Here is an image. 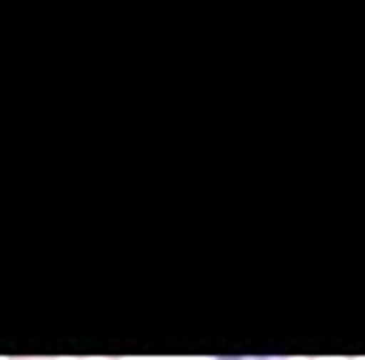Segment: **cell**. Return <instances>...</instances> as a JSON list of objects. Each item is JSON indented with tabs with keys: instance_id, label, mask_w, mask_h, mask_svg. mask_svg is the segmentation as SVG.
Masks as SVG:
<instances>
[{
	"instance_id": "7a4b0ae2",
	"label": "cell",
	"mask_w": 365,
	"mask_h": 360,
	"mask_svg": "<svg viewBox=\"0 0 365 360\" xmlns=\"http://www.w3.org/2000/svg\"><path fill=\"white\" fill-rule=\"evenodd\" d=\"M9 360H60V356H9Z\"/></svg>"
},
{
	"instance_id": "3957f363",
	"label": "cell",
	"mask_w": 365,
	"mask_h": 360,
	"mask_svg": "<svg viewBox=\"0 0 365 360\" xmlns=\"http://www.w3.org/2000/svg\"><path fill=\"white\" fill-rule=\"evenodd\" d=\"M306 360H357V356H306Z\"/></svg>"
},
{
	"instance_id": "277c9868",
	"label": "cell",
	"mask_w": 365,
	"mask_h": 360,
	"mask_svg": "<svg viewBox=\"0 0 365 360\" xmlns=\"http://www.w3.org/2000/svg\"><path fill=\"white\" fill-rule=\"evenodd\" d=\"M77 360H123V356H77Z\"/></svg>"
},
{
	"instance_id": "6da1fadb",
	"label": "cell",
	"mask_w": 365,
	"mask_h": 360,
	"mask_svg": "<svg viewBox=\"0 0 365 360\" xmlns=\"http://www.w3.org/2000/svg\"><path fill=\"white\" fill-rule=\"evenodd\" d=\"M212 360H289V356H212Z\"/></svg>"
}]
</instances>
